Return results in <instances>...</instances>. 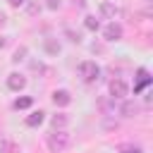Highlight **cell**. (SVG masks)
<instances>
[{
    "mask_svg": "<svg viewBox=\"0 0 153 153\" xmlns=\"http://www.w3.org/2000/svg\"><path fill=\"white\" fill-rule=\"evenodd\" d=\"M151 74H148V69L146 67H139L136 69V81H134V93H139V91H143L146 86H151Z\"/></svg>",
    "mask_w": 153,
    "mask_h": 153,
    "instance_id": "obj_5",
    "label": "cell"
},
{
    "mask_svg": "<svg viewBox=\"0 0 153 153\" xmlns=\"http://www.w3.org/2000/svg\"><path fill=\"white\" fill-rule=\"evenodd\" d=\"M24 86H26V76H22L19 72H12L7 76V88L10 91H22Z\"/></svg>",
    "mask_w": 153,
    "mask_h": 153,
    "instance_id": "obj_8",
    "label": "cell"
},
{
    "mask_svg": "<svg viewBox=\"0 0 153 153\" xmlns=\"http://www.w3.org/2000/svg\"><path fill=\"white\" fill-rule=\"evenodd\" d=\"M24 55H26V48H17V50H14L12 62H22V60H24Z\"/></svg>",
    "mask_w": 153,
    "mask_h": 153,
    "instance_id": "obj_18",
    "label": "cell"
},
{
    "mask_svg": "<svg viewBox=\"0 0 153 153\" xmlns=\"http://www.w3.org/2000/svg\"><path fill=\"white\" fill-rule=\"evenodd\" d=\"M5 45H7V38H5V36H0V48H5Z\"/></svg>",
    "mask_w": 153,
    "mask_h": 153,
    "instance_id": "obj_22",
    "label": "cell"
},
{
    "mask_svg": "<svg viewBox=\"0 0 153 153\" xmlns=\"http://www.w3.org/2000/svg\"><path fill=\"white\" fill-rule=\"evenodd\" d=\"M7 5H10V7H17V10H19V7H24V5H26V0H7Z\"/></svg>",
    "mask_w": 153,
    "mask_h": 153,
    "instance_id": "obj_20",
    "label": "cell"
},
{
    "mask_svg": "<svg viewBox=\"0 0 153 153\" xmlns=\"http://www.w3.org/2000/svg\"><path fill=\"white\" fill-rule=\"evenodd\" d=\"M50 124H53V129H65L69 124V115L67 112H57V115L50 117Z\"/></svg>",
    "mask_w": 153,
    "mask_h": 153,
    "instance_id": "obj_11",
    "label": "cell"
},
{
    "mask_svg": "<svg viewBox=\"0 0 153 153\" xmlns=\"http://www.w3.org/2000/svg\"><path fill=\"white\" fill-rule=\"evenodd\" d=\"M120 112H122L124 117H134V115L139 112V103H136V100H124L122 108H120Z\"/></svg>",
    "mask_w": 153,
    "mask_h": 153,
    "instance_id": "obj_12",
    "label": "cell"
},
{
    "mask_svg": "<svg viewBox=\"0 0 153 153\" xmlns=\"http://www.w3.org/2000/svg\"><path fill=\"white\" fill-rule=\"evenodd\" d=\"M2 22H5V14H0V24H2Z\"/></svg>",
    "mask_w": 153,
    "mask_h": 153,
    "instance_id": "obj_23",
    "label": "cell"
},
{
    "mask_svg": "<svg viewBox=\"0 0 153 153\" xmlns=\"http://www.w3.org/2000/svg\"><path fill=\"white\" fill-rule=\"evenodd\" d=\"M69 134L65 131V129H53L50 134H48V139H45V143H48V148L53 151V153H62V151H67L69 148Z\"/></svg>",
    "mask_w": 153,
    "mask_h": 153,
    "instance_id": "obj_1",
    "label": "cell"
},
{
    "mask_svg": "<svg viewBox=\"0 0 153 153\" xmlns=\"http://www.w3.org/2000/svg\"><path fill=\"white\" fill-rule=\"evenodd\" d=\"M100 17L115 22V19L120 17V7H117L115 2H110V0H103V2H100Z\"/></svg>",
    "mask_w": 153,
    "mask_h": 153,
    "instance_id": "obj_6",
    "label": "cell"
},
{
    "mask_svg": "<svg viewBox=\"0 0 153 153\" xmlns=\"http://www.w3.org/2000/svg\"><path fill=\"white\" fill-rule=\"evenodd\" d=\"M26 10H29V14H38V12H41V5H38V2H29Z\"/></svg>",
    "mask_w": 153,
    "mask_h": 153,
    "instance_id": "obj_19",
    "label": "cell"
},
{
    "mask_svg": "<svg viewBox=\"0 0 153 153\" xmlns=\"http://www.w3.org/2000/svg\"><path fill=\"white\" fill-rule=\"evenodd\" d=\"M53 103H55L57 108H67V105L72 103V93H69L67 88H57V91H53Z\"/></svg>",
    "mask_w": 153,
    "mask_h": 153,
    "instance_id": "obj_7",
    "label": "cell"
},
{
    "mask_svg": "<svg viewBox=\"0 0 153 153\" xmlns=\"http://www.w3.org/2000/svg\"><path fill=\"white\" fill-rule=\"evenodd\" d=\"M0 153H19V146L7 139V136H0Z\"/></svg>",
    "mask_w": 153,
    "mask_h": 153,
    "instance_id": "obj_13",
    "label": "cell"
},
{
    "mask_svg": "<svg viewBox=\"0 0 153 153\" xmlns=\"http://www.w3.org/2000/svg\"><path fill=\"white\" fill-rule=\"evenodd\" d=\"M65 33H67V36H69V41H72V43H81V36H79V33H74V31H72V29H69V26H67V29H65Z\"/></svg>",
    "mask_w": 153,
    "mask_h": 153,
    "instance_id": "obj_17",
    "label": "cell"
},
{
    "mask_svg": "<svg viewBox=\"0 0 153 153\" xmlns=\"http://www.w3.org/2000/svg\"><path fill=\"white\" fill-rule=\"evenodd\" d=\"M108 91H110V96L117 98V100H122V98L129 96V86H127L124 79H112V81L108 84Z\"/></svg>",
    "mask_w": 153,
    "mask_h": 153,
    "instance_id": "obj_3",
    "label": "cell"
},
{
    "mask_svg": "<svg viewBox=\"0 0 153 153\" xmlns=\"http://www.w3.org/2000/svg\"><path fill=\"white\" fill-rule=\"evenodd\" d=\"M12 105H14V110H29L33 105V96H19Z\"/></svg>",
    "mask_w": 153,
    "mask_h": 153,
    "instance_id": "obj_14",
    "label": "cell"
},
{
    "mask_svg": "<svg viewBox=\"0 0 153 153\" xmlns=\"http://www.w3.org/2000/svg\"><path fill=\"white\" fill-rule=\"evenodd\" d=\"M43 50H45L48 55H60L62 45H60L57 38H45V41H43Z\"/></svg>",
    "mask_w": 153,
    "mask_h": 153,
    "instance_id": "obj_9",
    "label": "cell"
},
{
    "mask_svg": "<svg viewBox=\"0 0 153 153\" xmlns=\"http://www.w3.org/2000/svg\"><path fill=\"white\" fill-rule=\"evenodd\" d=\"M120 153H143V151L136 143H124V146H120Z\"/></svg>",
    "mask_w": 153,
    "mask_h": 153,
    "instance_id": "obj_16",
    "label": "cell"
},
{
    "mask_svg": "<svg viewBox=\"0 0 153 153\" xmlns=\"http://www.w3.org/2000/svg\"><path fill=\"white\" fill-rule=\"evenodd\" d=\"M43 120H45V112L43 110H36V112H31V115H26V127H41L43 124Z\"/></svg>",
    "mask_w": 153,
    "mask_h": 153,
    "instance_id": "obj_10",
    "label": "cell"
},
{
    "mask_svg": "<svg viewBox=\"0 0 153 153\" xmlns=\"http://www.w3.org/2000/svg\"><path fill=\"white\" fill-rule=\"evenodd\" d=\"M122 33H124V29H122L120 22H110V24L103 29V38H105V41H120Z\"/></svg>",
    "mask_w": 153,
    "mask_h": 153,
    "instance_id": "obj_4",
    "label": "cell"
},
{
    "mask_svg": "<svg viewBox=\"0 0 153 153\" xmlns=\"http://www.w3.org/2000/svg\"><path fill=\"white\" fill-rule=\"evenodd\" d=\"M84 26H86L88 31H98V29H100V22H98L93 14H86V17H84Z\"/></svg>",
    "mask_w": 153,
    "mask_h": 153,
    "instance_id": "obj_15",
    "label": "cell"
},
{
    "mask_svg": "<svg viewBox=\"0 0 153 153\" xmlns=\"http://www.w3.org/2000/svg\"><path fill=\"white\" fill-rule=\"evenodd\" d=\"M60 5H62L60 0H48V2H45V7H48V10H57Z\"/></svg>",
    "mask_w": 153,
    "mask_h": 153,
    "instance_id": "obj_21",
    "label": "cell"
},
{
    "mask_svg": "<svg viewBox=\"0 0 153 153\" xmlns=\"http://www.w3.org/2000/svg\"><path fill=\"white\" fill-rule=\"evenodd\" d=\"M76 72H79V76H81L86 84H93V81L100 79V67H98L93 60H84V62H79Z\"/></svg>",
    "mask_w": 153,
    "mask_h": 153,
    "instance_id": "obj_2",
    "label": "cell"
}]
</instances>
